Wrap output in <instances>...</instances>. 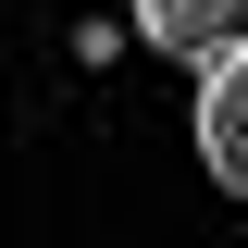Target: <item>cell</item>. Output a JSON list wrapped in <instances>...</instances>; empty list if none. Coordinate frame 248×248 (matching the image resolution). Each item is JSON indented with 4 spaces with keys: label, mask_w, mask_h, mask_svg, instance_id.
I'll use <instances>...</instances> for the list:
<instances>
[{
    "label": "cell",
    "mask_w": 248,
    "mask_h": 248,
    "mask_svg": "<svg viewBox=\"0 0 248 248\" xmlns=\"http://www.w3.org/2000/svg\"><path fill=\"white\" fill-rule=\"evenodd\" d=\"M124 25H137V50H161V62H223L248 37V0H124Z\"/></svg>",
    "instance_id": "1"
},
{
    "label": "cell",
    "mask_w": 248,
    "mask_h": 248,
    "mask_svg": "<svg viewBox=\"0 0 248 248\" xmlns=\"http://www.w3.org/2000/svg\"><path fill=\"white\" fill-rule=\"evenodd\" d=\"M199 161L223 199H248V37L223 62H199Z\"/></svg>",
    "instance_id": "2"
},
{
    "label": "cell",
    "mask_w": 248,
    "mask_h": 248,
    "mask_svg": "<svg viewBox=\"0 0 248 248\" xmlns=\"http://www.w3.org/2000/svg\"><path fill=\"white\" fill-rule=\"evenodd\" d=\"M124 37H137L124 13H75V62H87V75H112V62H124Z\"/></svg>",
    "instance_id": "3"
}]
</instances>
